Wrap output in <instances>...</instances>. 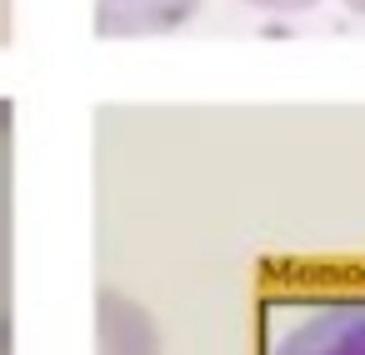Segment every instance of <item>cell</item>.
<instances>
[{
  "instance_id": "6da1fadb",
  "label": "cell",
  "mask_w": 365,
  "mask_h": 355,
  "mask_svg": "<svg viewBox=\"0 0 365 355\" xmlns=\"http://www.w3.org/2000/svg\"><path fill=\"white\" fill-rule=\"evenodd\" d=\"M265 355H365V290L305 305Z\"/></svg>"
},
{
  "instance_id": "7a4b0ae2",
  "label": "cell",
  "mask_w": 365,
  "mask_h": 355,
  "mask_svg": "<svg viewBox=\"0 0 365 355\" xmlns=\"http://www.w3.org/2000/svg\"><path fill=\"white\" fill-rule=\"evenodd\" d=\"M96 355H165L160 320L140 295L120 285L96 290Z\"/></svg>"
},
{
  "instance_id": "3957f363",
  "label": "cell",
  "mask_w": 365,
  "mask_h": 355,
  "mask_svg": "<svg viewBox=\"0 0 365 355\" xmlns=\"http://www.w3.org/2000/svg\"><path fill=\"white\" fill-rule=\"evenodd\" d=\"M195 16H200V0H96V36L101 41L175 36Z\"/></svg>"
},
{
  "instance_id": "277c9868",
  "label": "cell",
  "mask_w": 365,
  "mask_h": 355,
  "mask_svg": "<svg viewBox=\"0 0 365 355\" xmlns=\"http://www.w3.org/2000/svg\"><path fill=\"white\" fill-rule=\"evenodd\" d=\"M240 6L265 11V16H305V11H315V6H320V0H240Z\"/></svg>"
},
{
  "instance_id": "5b68a950",
  "label": "cell",
  "mask_w": 365,
  "mask_h": 355,
  "mask_svg": "<svg viewBox=\"0 0 365 355\" xmlns=\"http://www.w3.org/2000/svg\"><path fill=\"white\" fill-rule=\"evenodd\" d=\"M16 41V0H0V46Z\"/></svg>"
},
{
  "instance_id": "8992f818",
  "label": "cell",
  "mask_w": 365,
  "mask_h": 355,
  "mask_svg": "<svg viewBox=\"0 0 365 355\" xmlns=\"http://www.w3.org/2000/svg\"><path fill=\"white\" fill-rule=\"evenodd\" d=\"M0 355H16V325L0 315Z\"/></svg>"
},
{
  "instance_id": "52a82bcc",
  "label": "cell",
  "mask_w": 365,
  "mask_h": 355,
  "mask_svg": "<svg viewBox=\"0 0 365 355\" xmlns=\"http://www.w3.org/2000/svg\"><path fill=\"white\" fill-rule=\"evenodd\" d=\"M11 120H16V106H11V101H0V130H11Z\"/></svg>"
},
{
  "instance_id": "ba28073f",
  "label": "cell",
  "mask_w": 365,
  "mask_h": 355,
  "mask_svg": "<svg viewBox=\"0 0 365 355\" xmlns=\"http://www.w3.org/2000/svg\"><path fill=\"white\" fill-rule=\"evenodd\" d=\"M340 6H345L350 16H360V21H365V0H340Z\"/></svg>"
}]
</instances>
